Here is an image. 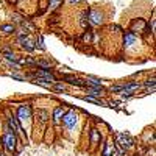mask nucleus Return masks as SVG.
<instances>
[{
    "label": "nucleus",
    "instance_id": "f257e3e1",
    "mask_svg": "<svg viewBox=\"0 0 156 156\" xmlns=\"http://www.w3.org/2000/svg\"><path fill=\"white\" fill-rule=\"evenodd\" d=\"M2 144H5L6 150L9 153H12L16 150V144H17V139H16V134L11 131V129H6V133L3 136V140H2Z\"/></svg>",
    "mask_w": 156,
    "mask_h": 156
},
{
    "label": "nucleus",
    "instance_id": "f03ea898",
    "mask_svg": "<svg viewBox=\"0 0 156 156\" xmlns=\"http://www.w3.org/2000/svg\"><path fill=\"white\" fill-rule=\"evenodd\" d=\"M62 122H64V125H66L69 129L75 128V125H76V122H78V115H76V112H75L73 109L69 111V112H64V115H62Z\"/></svg>",
    "mask_w": 156,
    "mask_h": 156
},
{
    "label": "nucleus",
    "instance_id": "7ed1b4c3",
    "mask_svg": "<svg viewBox=\"0 0 156 156\" xmlns=\"http://www.w3.org/2000/svg\"><path fill=\"white\" fill-rule=\"evenodd\" d=\"M17 117H19V120L20 122H28L31 119V109L28 105H22L19 106L17 109Z\"/></svg>",
    "mask_w": 156,
    "mask_h": 156
},
{
    "label": "nucleus",
    "instance_id": "20e7f679",
    "mask_svg": "<svg viewBox=\"0 0 156 156\" xmlns=\"http://www.w3.org/2000/svg\"><path fill=\"white\" fill-rule=\"evenodd\" d=\"M117 139H119V144H120L123 148H131V147L134 145L133 137L129 136V134H126V133H119V134H117Z\"/></svg>",
    "mask_w": 156,
    "mask_h": 156
},
{
    "label": "nucleus",
    "instance_id": "39448f33",
    "mask_svg": "<svg viewBox=\"0 0 156 156\" xmlns=\"http://www.w3.org/2000/svg\"><path fill=\"white\" fill-rule=\"evenodd\" d=\"M19 44L25 48V50H28V51H31V50H34L36 48V45H34V41L31 37H28V36H25V34H22L20 37H19Z\"/></svg>",
    "mask_w": 156,
    "mask_h": 156
},
{
    "label": "nucleus",
    "instance_id": "423d86ee",
    "mask_svg": "<svg viewBox=\"0 0 156 156\" xmlns=\"http://www.w3.org/2000/svg\"><path fill=\"white\" fill-rule=\"evenodd\" d=\"M89 22L92 25H100L103 23V14L98 9H90L89 11Z\"/></svg>",
    "mask_w": 156,
    "mask_h": 156
},
{
    "label": "nucleus",
    "instance_id": "0eeeda50",
    "mask_svg": "<svg viewBox=\"0 0 156 156\" xmlns=\"http://www.w3.org/2000/svg\"><path fill=\"white\" fill-rule=\"evenodd\" d=\"M101 156H117V150H115V145L112 144L111 140L106 142L105 145V150H103V154Z\"/></svg>",
    "mask_w": 156,
    "mask_h": 156
},
{
    "label": "nucleus",
    "instance_id": "6e6552de",
    "mask_svg": "<svg viewBox=\"0 0 156 156\" xmlns=\"http://www.w3.org/2000/svg\"><path fill=\"white\" fill-rule=\"evenodd\" d=\"M36 76H37V78H42V80H47V81H50V83H55V81H56L55 76L51 75L50 72H45V70H37V72H36Z\"/></svg>",
    "mask_w": 156,
    "mask_h": 156
},
{
    "label": "nucleus",
    "instance_id": "1a4fd4ad",
    "mask_svg": "<svg viewBox=\"0 0 156 156\" xmlns=\"http://www.w3.org/2000/svg\"><path fill=\"white\" fill-rule=\"evenodd\" d=\"M8 123H9V126L12 128V133H20V125L17 123V119H14V117H9L8 119Z\"/></svg>",
    "mask_w": 156,
    "mask_h": 156
},
{
    "label": "nucleus",
    "instance_id": "9d476101",
    "mask_svg": "<svg viewBox=\"0 0 156 156\" xmlns=\"http://www.w3.org/2000/svg\"><path fill=\"white\" fill-rule=\"evenodd\" d=\"M137 42V37L133 34V33H126L125 34V45L126 47H131L133 44H136Z\"/></svg>",
    "mask_w": 156,
    "mask_h": 156
},
{
    "label": "nucleus",
    "instance_id": "9b49d317",
    "mask_svg": "<svg viewBox=\"0 0 156 156\" xmlns=\"http://www.w3.org/2000/svg\"><path fill=\"white\" fill-rule=\"evenodd\" d=\"M62 115H64V108H62V106L55 108V111H53V120H55V122H59V120L62 119Z\"/></svg>",
    "mask_w": 156,
    "mask_h": 156
},
{
    "label": "nucleus",
    "instance_id": "f8f14e48",
    "mask_svg": "<svg viewBox=\"0 0 156 156\" xmlns=\"http://www.w3.org/2000/svg\"><path fill=\"white\" fill-rule=\"evenodd\" d=\"M14 25L12 23H5V25H2V27H0V31H3L5 34H11V33H14Z\"/></svg>",
    "mask_w": 156,
    "mask_h": 156
},
{
    "label": "nucleus",
    "instance_id": "ddd939ff",
    "mask_svg": "<svg viewBox=\"0 0 156 156\" xmlns=\"http://www.w3.org/2000/svg\"><path fill=\"white\" fill-rule=\"evenodd\" d=\"M98 139H100V134H98V131H97V129H92V131H90V144H92V145H95L97 142H98Z\"/></svg>",
    "mask_w": 156,
    "mask_h": 156
},
{
    "label": "nucleus",
    "instance_id": "4468645a",
    "mask_svg": "<svg viewBox=\"0 0 156 156\" xmlns=\"http://www.w3.org/2000/svg\"><path fill=\"white\" fill-rule=\"evenodd\" d=\"M47 117H48V114H47L45 111H37V119L41 120L42 123H44V122L47 120Z\"/></svg>",
    "mask_w": 156,
    "mask_h": 156
},
{
    "label": "nucleus",
    "instance_id": "2eb2a0df",
    "mask_svg": "<svg viewBox=\"0 0 156 156\" xmlns=\"http://www.w3.org/2000/svg\"><path fill=\"white\" fill-rule=\"evenodd\" d=\"M84 100H87V101H92V103H95V105H100V106H105V103H103L101 100L94 98V97H84Z\"/></svg>",
    "mask_w": 156,
    "mask_h": 156
},
{
    "label": "nucleus",
    "instance_id": "dca6fc26",
    "mask_svg": "<svg viewBox=\"0 0 156 156\" xmlns=\"http://www.w3.org/2000/svg\"><path fill=\"white\" fill-rule=\"evenodd\" d=\"M55 89H56V90H64V86H62V84H56Z\"/></svg>",
    "mask_w": 156,
    "mask_h": 156
},
{
    "label": "nucleus",
    "instance_id": "f3484780",
    "mask_svg": "<svg viewBox=\"0 0 156 156\" xmlns=\"http://www.w3.org/2000/svg\"><path fill=\"white\" fill-rule=\"evenodd\" d=\"M75 2H78V0H69V3H75Z\"/></svg>",
    "mask_w": 156,
    "mask_h": 156
},
{
    "label": "nucleus",
    "instance_id": "a211bd4d",
    "mask_svg": "<svg viewBox=\"0 0 156 156\" xmlns=\"http://www.w3.org/2000/svg\"><path fill=\"white\" fill-rule=\"evenodd\" d=\"M0 148H2V140H0Z\"/></svg>",
    "mask_w": 156,
    "mask_h": 156
},
{
    "label": "nucleus",
    "instance_id": "6ab92c4d",
    "mask_svg": "<svg viewBox=\"0 0 156 156\" xmlns=\"http://www.w3.org/2000/svg\"><path fill=\"white\" fill-rule=\"evenodd\" d=\"M0 156H5V154H3V153H0Z\"/></svg>",
    "mask_w": 156,
    "mask_h": 156
},
{
    "label": "nucleus",
    "instance_id": "aec40b11",
    "mask_svg": "<svg viewBox=\"0 0 156 156\" xmlns=\"http://www.w3.org/2000/svg\"><path fill=\"white\" fill-rule=\"evenodd\" d=\"M59 2H61V0H59Z\"/></svg>",
    "mask_w": 156,
    "mask_h": 156
}]
</instances>
